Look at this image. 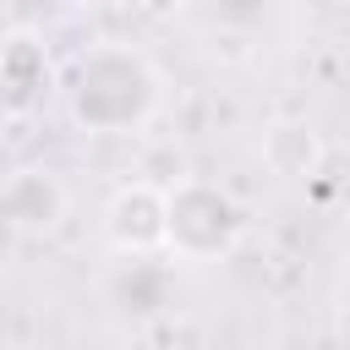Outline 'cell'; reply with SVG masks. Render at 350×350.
<instances>
[{
  "label": "cell",
  "mask_w": 350,
  "mask_h": 350,
  "mask_svg": "<svg viewBox=\"0 0 350 350\" xmlns=\"http://www.w3.org/2000/svg\"><path fill=\"white\" fill-rule=\"evenodd\" d=\"M60 109L82 137H148L164 115V71L131 38H93L60 77Z\"/></svg>",
  "instance_id": "6da1fadb"
},
{
  "label": "cell",
  "mask_w": 350,
  "mask_h": 350,
  "mask_svg": "<svg viewBox=\"0 0 350 350\" xmlns=\"http://www.w3.org/2000/svg\"><path fill=\"white\" fill-rule=\"evenodd\" d=\"M0 350H5V345H0Z\"/></svg>",
  "instance_id": "9c48e42d"
},
{
  "label": "cell",
  "mask_w": 350,
  "mask_h": 350,
  "mask_svg": "<svg viewBox=\"0 0 350 350\" xmlns=\"http://www.w3.org/2000/svg\"><path fill=\"white\" fill-rule=\"evenodd\" d=\"M104 241L126 262H148L164 252V191L142 180H120L104 202Z\"/></svg>",
  "instance_id": "277c9868"
},
{
  "label": "cell",
  "mask_w": 350,
  "mask_h": 350,
  "mask_svg": "<svg viewBox=\"0 0 350 350\" xmlns=\"http://www.w3.org/2000/svg\"><path fill=\"white\" fill-rule=\"evenodd\" d=\"M257 159L273 180L284 186H301V180H317L323 164H328V142L317 131V120L306 115H273L257 137Z\"/></svg>",
  "instance_id": "5b68a950"
},
{
  "label": "cell",
  "mask_w": 350,
  "mask_h": 350,
  "mask_svg": "<svg viewBox=\"0 0 350 350\" xmlns=\"http://www.w3.org/2000/svg\"><path fill=\"white\" fill-rule=\"evenodd\" d=\"M191 175H197V164H191V148L180 137H137V170H131V180H142V186H153V191L170 197Z\"/></svg>",
  "instance_id": "52a82bcc"
},
{
  "label": "cell",
  "mask_w": 350,
  "mask_h": 350,
  "mask_svg": "<svg viewBox=\"0 0 350 350\" xmlns=\"http://www.w3.org/2000/svg\"><path fill=\"white\" fill-rule=\"evenodd\" d=\"M49 88H60V82H55V60H49L44 38L38 33H5L0 38V109L27 115L49 98Z\"/></svg>",
  "instance_id": "8992f818"
},
{
  "label": "cell",
  "mask_w": 350,
  "mask_h": 350,
  "mask_svg": "<svg viewBox=\"0 0 350 350\" xmlns=\"http://www.w3.org/2000/svg\"><path fill=\"white\" fill-rule=\"evenodd\" d=\"M246 241V208L230 186L191 175L164 197V252L175 262H224Z\"/></svg>",
  "instance_id": "7a4b0ae2"
},
{
  "label": "cell",
  "mask_w": 350,
  "mask_h": 350,
  "mask_svg": "<svg viewBox=\"0 0 350 350\" xmlns=\"http://www.w3.org/2000/svg\"><path fill=\"white\" fill-rule=\"evenodd\" d=\"M66 208H71L66 180L55 170H44V164H22V170H11L0 180V224L11 235H22V241L55 235L66 224Z\"/></svg>",
  "instance_id": "3957f363"
},
{
  "label": "cell",
  "mask_w": 350,
  "mask_h": 350,
  "mask_svg": "<svg viewBox=\"0 0 350 350\" xmlns=\"http://www.w3.org/2000/svg\"><path fill=\"white\" fill-rule=\"evenodd\" d=\"M339 339H345V350H350V301H345V312H339Z\"/></svg>",
  "instance_id": "ba28073f"
}]
</instances>
